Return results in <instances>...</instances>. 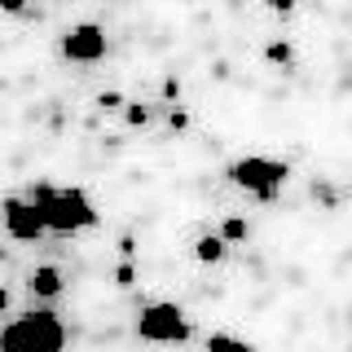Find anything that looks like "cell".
Wrapping results in <instances>:
<instances>
[{
	"instance_id": "obj_1",
	"label": "cell",
	"mask_w": 352,
	"mask_h": 352,
	"mask_svg": "<svg viewBox=\"0 0 352 352\" xmlns=\"http://www.w3.org/2000/svg\"><path fill=\"white\" fill-rule=\"evenodd\" d=\"M31 203H36V212L44 220V229L49 234H80V229H93L97 225V207L93 198H88L80 185H71V190H53V185H31Z\"/></svg>"
},
{
	"instance_id": "obj_2",
	"label": "cell",
	"mask_w": 352,
	"mask_h": 352,
	"mask_svg": "<svg viewBox=\"0 0 352 352\" xmlns=\"http://www.w3.org/2000/svg\"><path fill=\"white\" fill-rule=\"evenodd\" d=\"M66 326L58 313H22L0 330V352H62Z\"/></svg>"
},
{
	"instance_id": "obj_3",
	"label": "cell",
	"mask_w": 352,
	"mask_h": 352,
	"mask_svg": "<svg viewBox=\"0 0 352 352\" xmlns=\"http://www.w3.org/2000/svg\"><path fill=\"white\" fill-rule=\"evenodd\" d=\"M229 181L242 185L247 194H256L260 203H273L278 190L291 181V168L282 159H264V154H247V159L229 163Z\"/></svg>"
},
{
	"instance_id": "obj_4",
	"label": "cell",
	"mask_w": 352,
	"mask_h": 352,
	"mask_svg": "<svg viewBox=\"0 0 352 352\" xmlns=\"http://www.w3.org/2000/svg\"><path fill=\"white\" fill-rule=\"evenodd\" d=\"M137 335L146 339V344H181V339H190V317L172 300L146 304L141 317H137Z\"/></svg>"
},
{
	"instance_id": "obj_5",
	"label": "cell",
	"mask_w": 352,
	"mask_h": 352,
	"mask_svg": "<svg viewBox=\"0 0 352 352\" xmlns=\"http://www.w3.org/2000/svg\"><path fill=\"white\" fill-rule=\"evenodd\" d=\"M0 220H5V234L18 238V242H36L40 234H49L31 198H14V194L0 198Z\"/></svg>"
},
{
	"instance_id": "obj_6",
	"label": "cell",
	"mask_w": 352,
	"mask_h": 352,
	"mask_svg": "<svg viewBox=\"0 0 352 352\" xmlns=\"http://www.w3.org/2000/svg\"><path fill=\"white\" fill-rule=\"evenodd\" d=\"M62 53L71 62H102L106 58V27L97 22H80L62 36Z\"/></svg>"
},
{
	"instance_id": "obj_7",
	"label": "cell",
	"mask_w": 352,
	"mask_h": 352,
	"mask_svg": "<svg viewBox=\"0 0 352 352\" xmlns=\"http://www.w3.org/2000/svg\"><path fill=\"white\" fill-rule=\"evenodd\" d=\"M27 286L40 295V300H53V295H62V269L58 264H40V269H31Z\"/></svg>"
},
{
	"instance_id": "obj_8",
	"label": "cell",
	"mask_w": 352,
	"mask_h": 352,
	"mask_svg": "<svg viewBox=\"0 0 352 352\" xmlns=\"http://www.w3.org/2000/svg\"><path fill=\"white\" fill-rule=\"evenodd\" d=\"M225 247L229 242L220 238V234H203L194 242V260H203V264H216V260H225Z\"/></svg>"
},
{
	"instance_id": "obj_9",
	"label": "cell",
	"mask_w": 352,
	"mask_h": 352,
	"mask_svg": "<svg viewBox=\"0 0 352 352\" xmlns=\"http://www.w3.org/2000/svg\"><path fill=\"white\" fill-rule=\"evenodd\" d=\"M207 352H256V348L238 335H207Z\"/></svg>"
},
{
	"instance_id": "obj_10",
	"label": "cell",
	"mask_w": 352,
	"mask_h": 352,
	"mask_svg": "<svg viewBox=\"0 0 352 352\" xmlns=\"http://www.w3.org/2000/svg\"><path fill=\"white\" fill-rule=\"evenodd\" d=\"M220 238H225V242H242V238H247V220H242V216H229L225 225H220Z\"/></svg>"
},
{
	"instance_id": "obj_11",
	"label": "cell",
	"mask_w": 352,
	"mask_h": 352,
	"mask_svg": "<svg viewBox=\"0 0 352 352\" xmlns=\"http://www.w3.org/2000/svg\"><path fill=\"white\" fill-rule=\"evenodd\" d=\"M264 58L278 62V66H291V62H295V49H291L286 40H278V44H269V49H264Z\"/></svg>"
},
{
	"instance_id": "obj_12",
	"label": "cell",
	"mask_w": 352,
	"mask_h": 352,
	"mask_svg": "<svg viewBox=\"0 0 352 352\" xmlns=\"http://www.w3.org/2000/svg\"><path fill=\"white\" fill-rule=\"evenodd\" d=\"M124 119H128L132 128H141V124H150V110H146V106H128V110H124Z\"/></svg>"
},
{
	"instance_id": "obj_13",
	"label": "cell",
	"mask_w": 352,
	"mask_h": 352,
	"mask_svg": "<svg viewBox=\"0 0 352 352\" xmlns=\"http://www.w3.org/2000/svg\"><path fill=\"white\" fill-rule=\"evenodd\" d=\"M115 282H119V286H132V282H137V269H132V260H124V264L115 269Z\"/></svg>"
},
{
	"instance_id": "obj_14",
	"label": "cell",
	"mask_w": 352,
	"mask_h": 352,
	"mask_svg": "<svg viewBox=\"0 0 352 352\" xmlns=\"http://www.w3.org/2000/svg\"><path fill=\"white\" fill-rule=\"evenodd\" d=\"M97 106H106V110H119V106H124V97H119V93H102V97H97Z\"/></svg>"
},
{
	"instance_id": "obj_15",
	"label": "cell",
	"mask_w": 352,
	"mask_h": 352,
	"mask_svg": "<svg viewBox=\"0 0 352 352\" xmlns=\"http://www.w3.org/2000/svg\"><path fill=\"white\" fill-rule=\"evenodd\" d=\"M264 5H269L273 14H291V9H295V0H264Z\"/></svg>"
},
{
	"instance_id": "obj_16",
	"label": "cell",
	"mask_w": 352,
	"mask_h": 352,
	"mask_svg": "<svg viewBox=\"0 0 352 352\" xmlns=\"http://www.w3.org/2000/svg\"><path fill=\"white\" fill-rule=\"evenodd\" d=\"M168 124H172V128H190V115H185V110H172Z\"/></svg>"
},
{
	"instance_id": "obj_17",
	"label": "cell",
	"mask_w": 352,
	"mask_h": 352,
	"mask_svg": "<svg viewBox=\"0 0 352 352\" xmlns=\"http://www.w3.org/2000/svg\"><path fill=\"white\" fill-rule=\"evenodd\" d=\"M0 9H9V14H22V9H27V0H0Z\"/></svg>"
},
{
	"instance_id": "obj_18",
	"label": "cell",
	"mask_w": 352,
	"mask_h": 352,
	"mask_svg": "<svg viewBox=\"0 0 352 352\" xmlns=\"http://www.w3.org/2000/svg\"><path fill=\"white\" fill-rule=\"evenodd\" d=\"M163 97H181V84H176V80H163Z\"/></svg>"
},
{
	"instance_id": "obj_19",
	"label": "cell",
	"mask_w": 352,
	"mask_h": 352,
	"mask_svg": "<svg viewBox=\"0 0 352 352\" xmlns=\"http://www.w3.org/2000/svg\"><path fill=\"white\" fill-rule=\"evenodd\" d=\"M5 308H9V291H5V286H0V313H5Z\"/></svg>"
}]
</instances>
